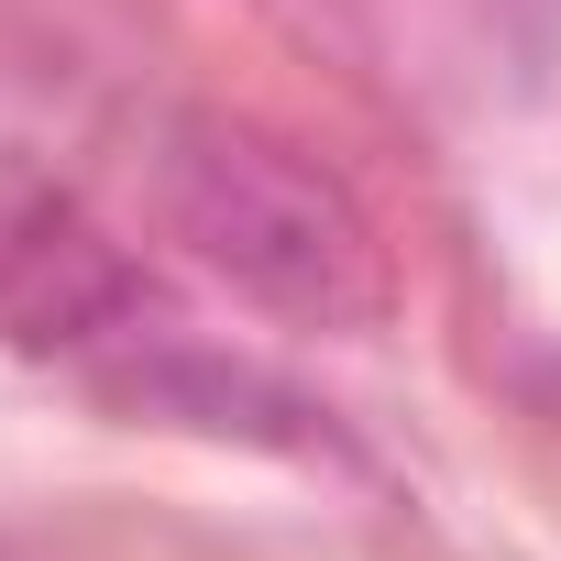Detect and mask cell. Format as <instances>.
<instances>
[{
  "label": "cell",
  "mask_w": 561,
  "mask_h": 561,
  "mask_svg": "<svg viewBox=\"0 0 561 561\" xmlns=\"http://www.w3.org/2000/svg\"><path fill=\"white\" fill-rule=\"evenodd\" d=\"M165 331L133 242L56 176H0V353L111 375Z\"/></svg>",
  "instance_id": "obj_2"
},
{
  "label": "cell",
  "mask_w": 561,
  "mask_h": 561,
  "mask_svg": "<svg viewBox=\"0 0 561 561\" xmlns=\"http://www.w3.org/2000/svg\"><path fill=\"white\" fill-rule=\"evenodd\" d=\"M550 397H561V375H550Z\"/></svg>",
  "instance_id": "obj_3"
},
{
  "label": "cell",
  "mask_w": 561,
  "mask_h": 561,
  "mask_svg": "<svg viewBox=\"0 0 561 561\" xmlns=\"http://www.w3.org/2000/svg\"><path fill=\"white\" fill-rule=\"evenodd\" d=\"M144 176H154L165 242H187V264H209L264 320H298V331H375L386 320L397 275H386L364 198L320 154H298L287 133L231 122V111H165Z\"/></svg>",
  "instance_id": "obj_1"
}]
</instances>
